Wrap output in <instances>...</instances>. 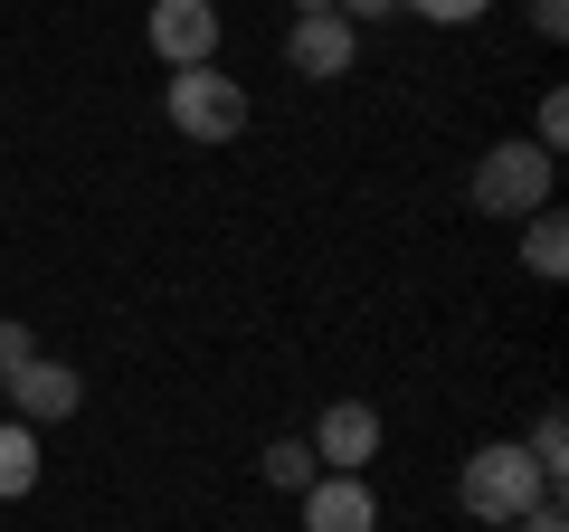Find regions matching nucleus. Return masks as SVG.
<instances>
[{
    "label": "nucleus",
    "mask_w": 569,
    "mask_h": 532,
    "mask_svg": "<svg viewBox=\"0 0 569 532\" xmlns=\"http://www.w3.org/2000/svg\"><path fill=\"white\" fill-rule=\"evenodd\" d=\"M456 504L475 513V523H522L531 504H550V485H541V466H531V447L522 437H485V447L456 466Z\"/></svg>",
    "instance_id": "nucleus-1"
},
{
    "label": "nucleus",
    "mask_w": 569,
    "mask_h": 532,
    "mask_svg": "<svg viewBox=\"0 0 569 532\" xmlns=\"http://www.w3.org/2000/svg\"><path fill=\"white\" fill-rule=\"evenodd\" d=\"M162 115H171V134H181V144H209V152H219V144H238V134H247V115H257V105H247V86L209 58V67H171Z\"/></svg>",
    "instance_id": "nucleus-2"
},
{
    "label": "nucleus",
    "mask_w": 569,
    "mask_h": 532,
    "mask_svg": "<svg viewBox=\"0 0 569 532\" xmlns=\"http://www.w3.org/2000/svg\"><path fill=\"white\" fill-rule=\"evenodd\" d=\"M550 152L541 144H493L485 162H475V209L485 219H531V209H550Z\"/></svg>",
    "instance_id": "nucleus-3"
},
{
    "label": "nucleus",
    "mask_w": 569,
    "mask_h": 532,
    "mask_svg": "<svg viewBox=\"0 0 569 532\" xmlns=\"http://www.w3.org/2000/svg\"><path fill=\"white\" fill-rule=\"evenodd\" d=\"M351 58H361V29L342 20V10H295V29H284V67L313 86L351 77Z\"/></svg>",
    "instance_id": "nucleus-4"
},
{
    "label": "nucleus",
    "mask_w": 569,
    "mask_h": 532,
    "mask_svg": "<svg viewBox=\"0 0 569 532\" xmlns=\"http://www.w3.org/2000/svg\"><path fill=\"white\" fill-rule=\"evenodd\" d=\"M305 447H313L323 475H370V456H380V410H370V400H332Z\"/></svg>",
    "instance_id": "nucleus-5"
},
{
    "label": "nucleus",
    "mask_w": 569,
    "mask_h": 532,
    "mask_svg": "<svg viewBox=\"0 0 569 532\" xmlns=\"http://www.w3.org/2000/svg\"><path fill=\"white\" fill-rule=\"evenodd\" d=\"M142 39H152L162 67H209L219 58V0H152Z\"/></svg>",
    "instance_id": "nucleus-6"
},
{
    "label": "nucleus",
    "mask_w": 569,
    "mask_h": 532,
    "mask_svg": "<svg viewBox=\"0 0 569 532\" xmlns=\"http://www.w3.org/2000/svg\"><path fill=\"white\" fill-rule=\"evenodd\" d=\"M0 390H10V418H29V428H48V418H77V400H86V381L58 362V352H29V362L10 371Z\"/></svg>",
    "instance_id": "nucleus-7"
},
{
    "label": "nucleus",
    "mask_w": 569,
    "mask_h": 532,
    "mask_svg": "<svg viewBox=\"0 0 569 532\" xmlns=\"http://www.w3.org/2000/svg\"><path fill=\"white\" fill-rule=\"evenodd\" d=\"M305 532H380L370 475H313L305 485Z\"/></svg>",
    "instance_id": "nucleus-8"
},
{
    "label": "nucleus",
    "mask_w": 569,
    "mask_h": 532,
    "mask_svg": "<svg viewBox=\"0 0 569 532\" xmlns=\"http://www.w3.org/2000/svg\"><path fill=\"white\" fill-rule=\"evenodd\" d=\"M39 494V428L29 418H0V504Z\"/></svg>",
    "instance_id": "nucleus-9"
},
{
    "label": "nucleus",
    "mask_w": 569,
    "mask_h": 532,
    "mask_svg": "<svg viewBox=\"0 0 569 532\" xmlns=\"http://www.w3.org/2000/svg\"><path fill=\"white\" fill-rule=\"evenodd\" d=\"M522 266L541 276V286L569 276V219H560V209H531V219H522Z\"/></svg>",
    "instance_id": "nucleus-10"
},
{
    "label": "nucleus",
    "mask_w": 569,
    "mask_h": 532,
    "mask_svg": "<svg viewBox=\"0 0 569 532\" xmlns=\"http://www.w3.org/2000/svg\"><path fill=\"white\" fill-rule=\"evenodd\" d=\"M522 447H531V466H541V485L560 494V485H569V418H560V410H541Z\"/></svg>",
    "instance_id": "nucleus-11"
},
{
    "label": "nucleus",
    "mask_w": 569,
    "mask_h": 532,
    "mask_svg": "<svg viewBox=\"0 0 569 532\" xmlns=\"http://www.w3.org/2000/svg\"><path fill=\"white\" fill-rule=\"evenodd\" d=\"M257 475H266L276 494H305V485H313L323 466H313V447H305V437H276V447L257 456Z\"/></svg>",
    "instance_id": "nucleus-12"
},
{
    "label": "nucleus",
    "mask_w": 569,
    "mask_h": 532,
    "mask_svg": "<svg viewBox=\"0 0 569 532\" xmlns=\"http://www.w3.org/2000/svg\"><path fill=\"white\" fill-rule=\"evenodd\" d=\"M399 10H418V20H437V29H466V20H485L493 0H399Z\"/></svg>",
    "instance_id": "nucleus-13"
},
{
    "label": "nucleus",
    "mask_w": 569,
    "mask_h": 532,
    "mask_svg": "<svg viewBox=\"0 0 569 532\" xmlns=\"http://www.w3.org/2000/svg\"><path fill=\"white\" fill-rule=\"evenodd\" d=\"M531 144H541V152H560V144H569V96H541V124H531Z\"/></svg>",
    "instance_id": "nucleus-14"
},
{
    "label": "nucleus",
    "mask_w": 569,
    "mask_h": 532,
    "mask_svg": "<svg viewBox=\"0 0 569 532\" xmlns=\"http://www.w3.org/2000/svg\"><path fill=\"white\" fill-rule=\"evenodd\" d=\"M29 352H39V333H29V324H0V381H10Z\"/></svg>",
    "instance_id": "nucleus-15"
},
{
    "label": "nucleus",
    "mask_w": 569,
    "mask_h": 532,
    "mask_svg": "<svg viewBox=\"0 0 569 532\" xmlns=\"http://www.w3.org/2000/svg\"><path fill=\"white\" fill-rule=\"evenodd\" d=\"M503 532H569V513H560V494H550V504H531L522 523H503Z\"/></svg>",
    "instance_id": "nucleus-16"
},
{
    "label": "nucleus",
    "mask_w": 569,
    "mask_h": 532,
    "mask_svg": "<svg viewBox=\"0 0 569 532\" xmlns=\"http://www.w3.org/2000/svg\"><path fill=\"white\" fill-rule=\"evenodd\" d=\"M332 10H342L351 29H370V20H389V10H399V0H332Z\"/></svg>",
    "instance_id": "nucleus-17"
},
{
    "label": "nucleus",
    "mask_w": 569,
    "mask_h": 532,
    "mask_svg": "<svg viewBox=\"0 0 569 532\" xmlns=\"http://www.w3.org/2000/svg\"><path fill=\"white\" fill-rule=\"evenodd\" d=\"M531 29H541V39H560V29H569V0H531Z\"/></svg>",
    "instance_id": "nucleus-18"
}]
</instances>
